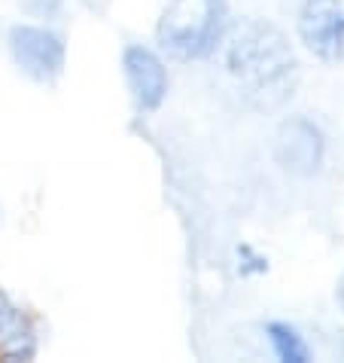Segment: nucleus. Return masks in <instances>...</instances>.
<instances>
[{
  "label": "nucleus",
  "mask_w": 344,
  "mask_h": 363,
  "mask_svg": "<svg viewBox=\"0 0 344 363\" xmlns=\"http://www.w3.org/2000/svg\"><path fill=\"white\" fill-rule=\"evenodd\" d=\"M338 299H341V306H344V275H341V281H338Z\"/></svg>",
  "instance_id": "9"
},
{
  "label": "nucleus",
  "mask_w": 344,
  "mask_h": 363,
  "mask_svg": "<svg viewBox=\"0 0 344 363\" xmlns=\"http://www.w3.org/2000/svg\"><path fill=\"white\" fill-rule=\"evenodd\" d=\"M37 354V333L22 308L4 302L0 306V360L22 363Z\"/></svg>",
  "instance_id": "7"
},
{
  "label": "nucleus",
  "mask_w": 344,
  "mask_h": 363,
  "mask_svg": "<svg viewBox=\"0 0 344 363\" xmlns=\"http://www.w3.org/2000/svg\"><path fill=\"white\" fill-rule=\"evenodd\" d=\"M214 52L222 74L253 104L275 107L292 92L299 65L277 28L259 18H241L219 34Z\"/></svg>",
  "instance_id": "1"
},
{
  "label": "nucleus",
  "mask_w": 344,
  "mask_h": 363,
  "mask_svg": "<svg viewBox=\"0 0 344 363\" xmlns=\"http://www.w3.org/2000/svg\"><path fill=\"white\" fill-rule=\"evenodd\" d=\"M268 342L280 360H287V363H305L308 360V345H305V339L299 336L296 327L268 324Z\"/></svg>",
  "instance_id": "8"
},
{
  "label": "nucleus",
  "mask_w": 344,
  "mask_h": 363,
  "mask_svg": "<svg viewBox=\"0 0 344 363\" xmlns=\"http://www.w3.org/2000/svg\"><path fill=\"white\" fill-rule=\"evenodd\" d=\"M299 31L314 55L338 58L344 52V0H305Z\"/></svg>",
  "instance_id": "4"
},
{
  "label": "nucleus",
  "mask_w": 344,
  "mask_h": 363,
  "mask_svg": "<svg viewBox=\"0 0 344 363\" xmlns=\"http://www.w3.org/2000/svg\"><path fill=\"white\" fill-rule=\"evenodd\" d=\"M222 0H171L159 22V46L174 58H201L214 52L222 34Z\"/></svg>",
  "instance_id": "2"
},
{
  "label": "nucleus",
  "mask_w": 344,
  "mask_h": 363,
  "mask_svg": "<svg viewBox=\"0 0 344 363\" xmlns=\"http://www.w3.org/2000/svg\"><path fill=\"white\" fill-rule=\"evenodd\" d=\"M6 40H9L13 62L34 83H55L62 77L67 46L58 31L43 25H13Z\"/></svg>",
  "instance_id": "3"
},
{
  "label": "nucleus",
  "mask_w": 344,
  "mask_h": 363,
  "mask_svg": "<svg viewBox=\"0 0 344 363\" xmlns=\"http://www.w3.org/2000/svg\"><path fill=\"white\" fill-rule=\"evenodd\" d=\"M122 70L128 92L134 98L140 110H159L161 101L168 95V70L161 65V58L147 46H128L122 52Z\"/></svg>",
  "instance_id": "5"
},
{
  "label": "nucleus",
  "mask_w": 344,
  "mask_h": 363,
  "mask_svg": "<svg viewBox=\"0 0 344 363\" xmlns=\"http://www.w3.org/2000/svg\"><path fill=\"white\" fill-rule=\"evenodd\" d=\"M277 162L292 174H311L323 159V135L305 116H292L280 125L275 144Z\"/></svg>",
  "instance_id": "6"
}]
</instances>
